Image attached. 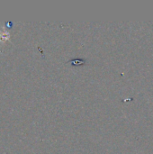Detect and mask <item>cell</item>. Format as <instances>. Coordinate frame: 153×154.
Returning <instances> with one entry per match:
<instances>
[{
  "instance_id": "obj_1",
  "label": "cell",
  "mask_w": 153,
  "mask_h": 154,
  "mask_svg": "<svg viewBox=\"0 0 153 154\" xmlns=\"http://www.w3.org/2000/svg\"><path fill=\"white\" fill-rule=\"evenodd\" d=\"M71 62L73 64H82V63H85V60H71Z\"/></svg>"
}]
</instances>
